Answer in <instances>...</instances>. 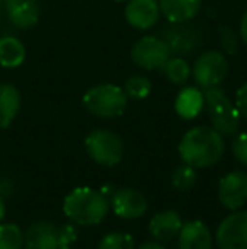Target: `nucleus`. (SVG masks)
Masks as SVG:
<instances>
[{
    "label": "nucleus",
    "instance_id": "nucleus-6",
    "mask_svg": "<svg viewBox=\"0 0 247 249\" xmlns=\"http://www.w3.org/2000/svg\"><path fill=\"white\" fill-rule=\"evenodd\" d=\"M86 153L102 166H114L122 160V139L109 129H95L85 139Z\"/></svg>",
    "mask_w": 247,
    "mask_h": 249
},
{
    "label": "nucleus",
    "instance_id": "nucleus-25",
    "mask_svg": "<svg viewBox=\"0 0 247 249\" xmlns=\"http://www.w3.org/2000/svg\"><path fill=\"white\" fill-rule=\"evenodd\" d=\"M218 37H220V44L227 54H235L239 50V39L235 33L229 26H222L218 29Z\"/></svg>",
    "mask_w": 247,
    "mask_h": 249
},
{
    "label": "nucleus",
    "instance_id": "nucleus-7",
    "mask_svg": "<svg viewBox=\"0 0 247 249\" xmlns=\"http://www.w3.org/2000/svg\"><path fill=\"white\" fill-rule=\"evenodd\" d=\"M227 58L220 51H207L200 54L191 68V75L197 85L205 90L218 87V83H222V80L227 76Z\"/></svg>",
    "mask_w": 247,
    "mask_h": 249
},
{
    "label": "nucleus",
    "instance_id": "nucleus-22",
    "mask_svg": "<svg viewBox=\"0 0 247 249\" xmlns=\"http://www.w3.org/2000/svg\"><path fill=\"white\" fill-rule=\"evenodd\" d=\"M24 246V234L17 224L0 226V249H20Z\"/></svg>",
    "mask_w": 247,
    "mask_h": 249
},
{
    "label": "nucleus",
    "instance_id": "nucleus-9",
    "mask_svg": "<svg viewBox=\"0 0 247 249\" xmlns=\"http://www.w3.org/2000/svg\"><path fill=\"white\" fill-rule=\"evenodd\" d=\"M215 239L220 249H247V210L225 217Z\"/></svg>",
    "mask_w": 247,
    "mask_h": 249
},
{
    "label": "nucleus",
    "instance_id": "nucleus-20",
    "mask_svg": "<svg viewBox=\"0 0 247 249\" xmlns=\"http://www.w3.org/2000/svg\"><path fill=\"white\" fill-rule=\"evenodd\" d=\"M163 71V75L175 85H183L186 83V80L190 78L191 75V68L190 65L185 61L183 58H178V56H169L168 61L159 68Z\"/></svg>",
    "mask_w": 247,
    "mask_h": 249
},
{
    "label": "nucleus",
    "instance_id": "nucleus-8",
    "mask_svg": "<svg viewBox=\"0 0 247 249\" xmlns=\"http://www.w3.org/2000/svg\"><path fill=\"white\" fill-rule=\"evenodd\" d=\"M171 56L168 41L158 36H144L131 50V59L142 70H159Z\"/></svg>",
    "mask_w": 247,
    "mask_h": 249
},
{
    "label": "nucleus",
    "instance_id": "nucleus-15",
    "mask_svg": "<svg viewBox=\"0 0 247 249\" xmlns=\"http://www.w3.org/2000/svg\"><path fill=\"white\" fill-rule=\"evenodd\" d=\"M161 14L173 24L193 19L201 7V0H158Z\"/></svg>",
    "mask_w": 247,
    "mask_h": 249
},
{
    "label": "nucleus",
    "instance_id": "nucleus-28",
    "mask_svg": "<svg viewBox=\"0 0 247 249\" xmlns=\"http://www.w3.org/2000/svg\"><path fill=\"white\" fill-rule=\"evenodd\" d=\"M241 37H242V41L247 44V10L244 12V16H242V19H241Z\"/></svg>",
    "mask_w": 247,
    "mask_h": 249
},
{
    "label": "nucleus",
    "instance_id": "nucleus-17",
    "mask_svg": "<svg viewBox=\"0 0 247 249\" xmlns=\"http://www.w3.org/2000/svg\"><path fill=\"white\" fill-rule=\"evenodd\" d=\"M20 108V93L12 83H0V127L7 129Z\"/></svg>",
    "mask_w": 247,
    "mask_h": 249
},
{
    "label": "nucleus",
    "instance_id": "nucleus-11",
    "mask_svg": "<svg viewBox=\"0 0 247 249\" xmlns=\"http://www.w3.org/2000/svg\"><path fill=\"white\" fill-rule=\"evenodd\" d=\"M124 14L129 26L139 31H148L159 20L161 10L158 0H127Z\"/></svg>",
    "mask_w": 247,
    "mask_h": 249
},
{
    "label": "nucleus",
    "instance_id": "nucleus-16",
    "mask_svg": "<svg viewBox=\"0 0 247 249\" xmlns=\"http://www.w3.org/2000/svg\"><path fill=\"white\" fill-rule=\"evenodd\" d=\"M180 249H212V234L200 220L181 226L180 231Z\"/></svg>",
    "mask_w": 247,
    "mask_h": 249
},
{
    "label": "nucleus",
    "instance_id": "nucleus-30",
    "mask_svg": "<svg viewBox=\"0 0 247 249\" xmlns=\"http://www.w3.org/2000/svg\"><path fill=\"white\" fill-rule=\"evenodd\" d=\"M3 215H5V203H3L2 197H0V220L3 219Z\"/></svg>",
    "mask_w": 247,
    "mask_h": 249
},
{
    "label": "nucleus",
    "instance_id": "nucleus-29",
    "mask_svg": "<svg viewBox=\"0 0 247 249\" xmlns=\"http://www.w3.org/2000/svg\"><path fill=\"white\" fill-rule=\"evenodd\" d=\"M139 249H166V248L161 246V244H158V243H144Z\"/></svg>",
    "mask_w": 247,
    "mask_h": 249
},
{
    "label": "nucleus",
    "instance_id": "nucleus-4",
    "mask_svg": "<svg viewBox=\"0 0 247 249\" xmlns=\"http://www.w3.org/2000/svg\"><path fill=\"white\" fill-rule=\"evenodd\" d=\"M83 105L90 114L102 119H114L124 114L127 107V95L124 89L112 83H100L86 90Z\"/></svg>",
    "mask_w": 247,
    "mask_h": 249
},
{
    "label": "nucleus",
    "instance_id": "nucleus-19",
    "mask_svg": "<svg viewBox=\"0 0 247 249\" xmlns=\"http://www.w3.org/2000/svg\"><path fill=\"white\" fill-rule=\"evenodd\" d=\"M26 61V46L14 36L0 37V66L19 68Z\"/></svg>",
    "mask_w": 247,
    "mask_h": 249
},
{
    "label": "nucleus",
    "instance_id": "nucleus-13",
    "mask_svg": "<svg viewBox=\"0 0 247 249\" xmlns=\"http://www.w3.org/2000/svg\"><path fill=\"white\" fill-rule=\"evenodd\" d=\"M112 209L122 219H137L148 210L144 195L132 188H120L112 194Z\"/></svg>",
    "mask_w": 247,
    "mask_h": 249
},
{
    "label": "nucleus",
    "instance_id": "nucleus-10",
    "mask_svg": "<svg viewBox=\"0 0 247 249\" xmlns=\"http://www.w3.org/2000/svg\"><path fill=\"white\" fill-rule=\"evenodd\" d=\"M218 198L229 210H237L247 202V173L231 171L218 183Z\"/></svg>",
    "mask_w": 247,
    "mask_h": 249
},
{
    "label": "nucleus",
    "instance_id": "nucleus-2",
    "mask_svg": "<svg viewBox=\"0 0 247 249\" xmlns=\"http://www.w3.org/2000/svg\"><path fill=\"white\" fill-rule=\"evenodd\" d=\"M63 212L78 226H95L102 222L109 213V200L102 192L80 187L66 195L63 202Z\"/></svg>",
    "mask_w": 247,
    "mask_h": 249
},
{
    "label": "nucleus",
    "instance_id": "nucleus-21",
    "mask_svg": "<svg viewBox=\"0 0 247 249\" xmlns=\"http://www.w3.org/2000/svg\"><path fill=\"white\" fill-rule=\"evenodd\" d=\"M151 90H152L151 80L142 75L131 76V78H127L124 83V92H125V95H127V99L142 100L151 93Z\"/></svg>",
    "mask_w": 247,
    "mask_h": 249
},
{
    "label": "nucleus",
    "instance_id": "nucleus-31",
    "mask_svg": "<svg viewBox=\"0 0 247 249\" xmlns=\"http://www.w3.org/2000/svg\"><path fill=\"white\" fill-rule=\"evenodd\" d=\"M3 2H5V0H0V10H2V7H3Z\"/></svg>",
    "mask_w": 247,
    "mask_h": 249
},
{
    "label": "nucleus",
    "instance_id": "nucleus-14",
    "mask_svg": "<svg viewBox=\"0 0 247 249\" xmlns=\"http://www.w3.org/2000/svg\"><path fill=\"white\" fill-rule=\"evenodd\" d=\"M181 217L175 210H163L158 212L149 222V232L154 239L166 243L175 239L181 231Z\"/></svg>",
    "mask_w": 247,
    "mask_h": 249
},
{
    "label": "nucleus",
    "instance_id": "nucleus-5",
    "mask_svg": "<svg viewBox=\"0 0 247 249\" xmlns=\"http://www.w3.org/2000/svg\"><path fill=\"white\" fill-rule=\"evenodd\" d=\"M76 239V229L69 224L56 226L53 222H36L24 236L26 249H69Z\"/></svg>",
    "mask_w": 247,
    "mask_h": 249
},
{
    "label": "nucleus",
    "instance_id": "nucleus-26",
    "mask_svg": "<svg viewBox=\"0 0 247 249\" xmlns=\"http://www.w3.org/2000/svg\"><path fill=\"white\" fill-rule=\"evenodd\" d=\"M232 149H234L235 158H237L242 164L247 166V132H242V134H239L237 138H235Z\"/></svg>",
    "mask_w": 247,
    "mask_h": 249
},
{
    "label": "nucleus",
    "instance_id": "nucleus-12",
    "mask_svg": "<svg viewBox=\"0 0 247 249\" xmlns=\"http://www.w3.org/2000/svg\"><path fill=\"white\" fill-rule=\"evenodd\" d=\"M7 19L19 29H29L39 20V2L37 0H5L3 2Z\"/></svg>",
    "mask_w": 247,
    "mask_h": 249
},
{
    "label": "nucleus",
    "instance_id": "nucleus-23",
    "mask_svg": "<svg viewBox=\"0 0 247 249\" xmlns=\"http://www.w3.org/2000/svg\"><path fill=\"white\" fill-rule=\"evenodd\" d=\"M171 181L175 185V188L178 190H190L191 187L195 185L197 181V173H195V168L193 166H178L171 175Z\"/></svg>",
    "mask_w": 247,
    "mask_h": 249
},
{
    "label": "nucleus",
    "instance_id": "nucleus-32",
    "mask_svg": "<svg viewBox=\"0 0 247 249\" xmlns=\"http://www.w3.org/2000/svg\"><path fill=\"white\" fill-rule=\"evenodd\" d=\"M114 2H125V0H114Z\"/></svg>",
    "mask_w": 247,
    "mask_h": 249
},
{
    "label": "nucleus",
    "instance_id": "nucleus-27",
    "mask_svg": "<svg viewBox=\"0 0 247 249\" xmlns=\"http://www.w3.org/2000/svg\"><path fill=\"white\" fill-rule=\"evenodd\" d=\"M235 107H237L241 117L247 119V82L237 90V95H235Z\"/></svg>",
    "mask_w": 247,
    "mask_h": 249
},
{
    "label": "nucleus",
    "instance_id": "nucleus-24",
    "mask_svg": "<svg viewBox=\"0 0 247 249\" xmlns=\"http://www.w3.org/2000/svg\"><path fill=\"white\" fill-rule=\"evenodd\" d=\"M99 249H134V241L131 234L110 232L100 241Z\"/></svg>",
    "mask_w": 247,
    "mask_h": 249
},
{
    "label": "nucleus",
    "instance_id": "nucleus-18",
    "mask_svg": "<svg viewBox=\"0 0 247 249\" xmlns=\"http://www.w3.org/2000/svg\"><path fill=\"white\" fill-rule=\"evenodd\" d=\"M203 107H205L203 93L198 89H195V87H185V89L178 93L176 102H175L176 114H178L180 117L186 119V121L197 117Z\"/></svg>",
    "mask_w": 247,
    "mask_h": 249
},
{
    "label": "nucleus",
    "instance_id": "nucleus-3",
    "mask_svg": "<svg viewBox=\"0 0 247 249\" xmlns=\"http://www.w3.org/2000/svg\"><path fill=\"white\" fill-rule=\"evenodd\" d=\"M205 107L210 117L212 127L222 136H234L241 125V114L224 90L218 87L207 89L203 93Z\"/></svg>",
    "mask_w": 247,
    "mask_h": 249
},
{
    "label": "nucleus",
    "instance_id": "nucleus-1",
    "mask_svg": "<svg viewBox=\"0 0 247 249\" xmlns=\"http://www.w3.org/2000/svg\"><path fill=\"white\" fill-rule=\"evenodd\" d=\"M224 139L214 127L197 125L186 131L180 142V156L183 163L193 168H207L215 164L224 154Z\"/></svg>",
    "mask_w": 247,
    "mask_h": 249
}]
</instances>
